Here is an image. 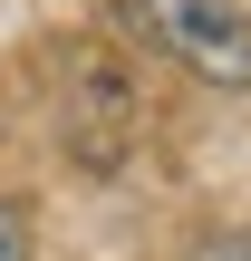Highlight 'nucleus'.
Returning a JSON list of instances; mask_svg holds the SVG:
<instances>
[{
    "instance_id": "obj_1",
    "label": "nucleus",
    "mask_w": 251,
    "mask_h": 261,
    "mask_svg": "<svg viewBox=\"0 0 251 261\" xmlns=\"http://www.w3.org/2000/svg\"><path fill=\"white\" fill-rule=\"evenodd\" d=\"M126 39L174 58L203 87H251V10L242 0H116Z\"/></svg>"
},
{
    "instance_id": "obj_2",
    "label": "nucleus",
    "mask_w": 251,
    "mask_h": 261,
    "mask_svg": "<svg viewBox=\"0 0 251 261\" xmlns=\"http://www.w3.org/2000/svg\"><path fill=\"white\" fill-rule=\"evenodd\" d=\"M0 261H29V223H19L10 194H0Z\"/></svg>"
}]
</instances>
